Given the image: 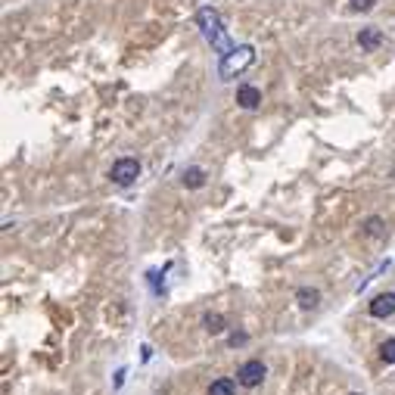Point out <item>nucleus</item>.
I'll return each mask as SVG.
<instances>
[{
	"instance_id": "nucleus-1",
	"label": "nucleus",
	"mask_w": 395,
	"mask_h": 395,
	"mask_svg": "<svg viewBox=\"0 0 395 395\" xmlns=\"http://www.w3.org/2000/svg\"><path fill=\"white\" fill-rule=\"evenodd\" d=\"M196 22H200V28H202V34L208 38V44H212L215 50L222 56H228L230 50H234V44H230V38H228V32H224V25H222V16L215 13L212 7H202L200 13H196Z\"/></svg>"
},
{
	"instance_id": "nucleus-2",
	"label": "nucleus",
	"mask_w": 395,
	"mask_h": 395,
	"mask_svg": "<svg viewBox=\"0 0 395 395\" xmlns=\"http://www.w3.org/2000/svg\"><path fill=\"white\" fill-rule=\"evenodd\" d=\"M252 60H255V50L249 47V44H243V47L230 50L228 56H222V69H218V72H222L224 81H230L234 75H240L246 66H252Z\"/></svg>"
},
{
	"instance_id": "nucleus-3",
	"label": "nucleus",
	"mask_w": 395,
	"mask_h": 395,
	"mask_svg": "<svg viewBox=\"0 0 395 395\" xmlns=\"http://www.w3.org/2000/svg\"><path fill=\"white\" fill-rule=\"evenodd\" d=\"M109 178H112V184H119V187H128V184H134L137 178H141V162L131 159V156H125V159H119L112 165Z\"/></svg>"
},
{
	"instance_id": "nucleus-4",
	"label": "nucleus",
	"mask_w": 395,
	"mask_h": 395,
	"mask_svg": "<svg viewBox=\"0 0 395 395\" xmlns=\"http://www.w3.org/2000/svg\"><path fill=\"white\" fill-rule=\"evenodd\" d=\"M265 374H268V370H265V364L261 361H246L243 364L240 370H237V383H240V386H246V389H252V386H261V380H265Z\"/></svg>"
},
{
	"instance_id": "nucleus-5",
	"label": "nucleus",
	"mask_w": 395,
	"mask_h": 395,
	"mask_svg": "<svg viewBox=\"0 0 395 395\" xmlns=\"http://www.w3.org/2000/svg\"><path fill=\"white\" fill-rule=\"evenodd\" d=\"M368 311L374 318H392L395 315V293L374 296V299H370V305H368Z\"/></svg>"
},
{
	"instance_id": "nucleus-6",
	"label": "nucleus",
	"mask_w": 395,
	"mask_h": 395,
	"mask_svg": "<svg viewBox=\"0 0 395 395\" xmlns=\"http://www.w3.org/2000/svg\"><path fill=\"white\" fill-rule=\"evenodd\" d=\"M259 103H261V91H259V87H252V84L237 87V106H243V109H255Z\"/></svg>"
},
{
	"instance_id": "nucleus-7",
	"label": "nucleus",
	"mask_w": 395,
	"mask_h": 395,
	"mask_svg": "<svg viewBox=\"0 0 395 395\" xmlns=\"http://www.w3.org/2000/svg\"><path fill=\"white\" fill-rule=\"evenodd\" d=\"M380 40H383L380 28H361V32H358V47H361V50L380 47Z\"/></svg>"
},
{
	"instance_id": "nucleus-8",
	"label": "nucleus",
	"mask_w": 395,
	"mask_h": 395,
	"mask_svg": "<svg viewBox=\"0 0 395 395\" xmlns=\"http://www.w3.org/2000/svg\"><path fill=\"white\" fill-rule=\"evenodd\" d=\"M237 386H240L237 380H228V376H222V380H215L212 386H208V395H237Z\"/></svg>"
},
{
	"instance_id": "nucleus-9",
	"label": "nucleus",
	"mask_w": 395,
	"mask_h": 395,
	"mask_svg": "<svg viewBox=\"0 0 395 395\" xmlns=\"http://www.w3.org/2000/svg\"><path fill=\"white\" fill-rule=\"evenodd\" d=\"M296 299H299L302 309H315L318 302H321V293H318V289H311V287H302L299 293H296Z\"/></svg>"
},
{
	"instance_id": "nucleus-10",
	"label": "nucleus",
	"mask_w": 395,
	"mask_h": 395,
	"mask_svg": "<svg viewBox=\"0 0 395 395\" xmlns=\"http://www.w3.org/2000/svg\"><path fill=\"white\" fill-rule=\"evenodd\" d=\"M202 181H206V174H202L200 168H187V171H184V184H187L190 190L202 187Z\"/></svg>"
},
{
	"instance_id": "nucleus-11",
	"label": "nucleus",
	"mask_w": 395,
	"mask_h": 395,
	"mask_svg": "<svg viewBox=\"0 0 395 395\" xmlns=\"http://www.w3.org/2000/svg\"><path fill=\"white\" fill-rule=\"evenodd\" d=\"M380 358H383V364H395V336H392V339H386V342H383V348H380Z\"/></svg>"
},
{
	"instance_id": "nucleus-12",
	"label": "nucleus",
	"mask_w": 395,
	"mask_h": 395,
	"mask_svg": "<svg viewBox=\"0 0 395 395\" xmlns=\"http://www.w3.org/2000/svg\"><path fill=\"white\" fill-rule=\"evenodd\" d=\"M206 330H212V333H218V330H224V318L222 315H206Z\"/></svg>"
},
{
	"instance_id": "nucleus-13",
	"label": "nucleus",
	"mask_w": 395,
	"mask_h": 395,
	"mask_svg": "<svg viewBox=\"0 0 395 395\" xmlns=\"http://www.w3.org/2000/svg\"><path fill=\"white\" fill-rule=\"evenodd\" d=\"M374 3H376V0H348V7H352V10H370Z\"/></svg>"
},
{
	"instance_id": "nucleus-14",
	"label": "nucleus",
	"mask_w": 395,
	"mask_h": 395,
	"mask_svg": "<svg viewBox=\"0 0 395 395\" xmlns=\"http://www.w3.org/2000/svg\"><path fill=\"white\" fill-rule=\"evenodd\" d=\"M228 342H230V346H234V348H237V346H243V342H246V333H234Z\"/></svg>"
},
{
	"instance_id": "nucleus-15",
	"label": "nucleus",
	"mask_w": 395,
	"mask_h": 395,
	"mask_svg": "<svg viewBox=\"0 0 395 395\" xmlns=\"http://www.w3.org/2000/svg\"><path fill=\"white\" fill-rule=\"evenodd\" d=\"M352 395H358V392H352Z\"/></svg>"
}]
</instances>
